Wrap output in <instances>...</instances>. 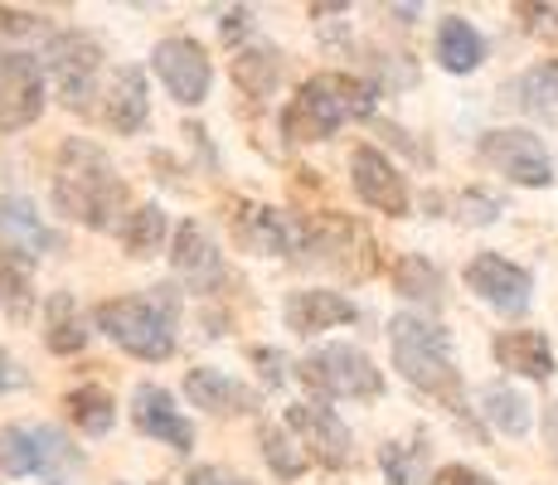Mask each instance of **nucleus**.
Returning a JSON list of instances; mask_svg holds the SVG:
<instances>
[{
	"label": "nucleus",
	"instance_id": "21",
	"mask_svg": "<svg viewBox=\"0 0 558 485\" xmlns=\"http://www.w3.org/2000/svg\"><path fill=\"white\" fill-rule=\"evenodd\" d=\"M481 59H486L481 29L461 15H447L442 25H437V63H442L447 73H476Z\"/></svg>",
	"mask_w": 558,
	"mask_h": 485
},
{
	"label": "nucleus",
	"instance_id": "38",
	"mask_svg": "<svg viewBox=\"0 0 558 485\" xmlns=\"http://www.w3.org/2000/svg\"><path fill=\"white\" fill-rule=\"evenodd\" d=\"M20 384H25V374L15 369V360H10L5 350H0V393H5V388H20Z\"/></svg>",
	"mask_w": 558,
	"mask_h": 485
},
{
	"label": "nucleus",
	"instance_id": "18",
	"mask_svg": "<svg viewBox=\"0 0 558 485\" xmlns=\"http://www.w3.org/2000/svg\"><path fill=\"white\" fill-rule=\"evenodd\" d=\"M170 263H175V272L185 277V282H195L199 291H214V282L223 277L219 247H214V239L204 233V223H195V219H185L175 229V253H170Z\"/></svg>",
	"mask_w": 558,
	"mask_h": 485
},
{
	"label": "nucleus",
	"instance_id": "5",
	"mask_svg": "<svg viewBox=\"0 0 558 485\" xmlns=\"http://www.w3.org/2000/svg\"><path fill=\"white\" fill-rule=\"evenodd\" d=\"M296 379L311 388L316 398H379L384 393V374L355 344H326V350L306 354L296 364Z\"/></svg>",
	"mask_w": 558,
	"mask_h": 485
},
{
	"label": "nucleus",
	"instance_id": "22",
	"mask_svg": "<svg viewBox=\"0 0 558 485\" xmlns=\"http://www.w3.org/2000/svg\"><path fill=\"white\" fill-rule=\"evenodd\" d=\"M229 78L239 93L248 97H267L282 83V49L277 45H253V49H239L229 59Z\"/></svg>",
	"mask_w": 558,
	"mask_h": 485
},
{
	"label": "nucleus",
	"instance_id": "8",
	"mask_svg": "<svg viewBox=\"0 0 558 485\" xmlns=\"http://www.w3.org/2000/svg\"><path fill=\"white\" fill-rule=\"evenodd\" d=\"M151 69L180 107H199L204 97H209L214 63H209V53H204L199 39H190V35L160 39V45L151 49Z\"/></svg>",
	"mask_w": 558,
	"mask_h": 485
},
{
	"label": "nucleus",
	"instance_id": "30",
	"mask_svg": "<svg viewBox=\"0 0 558 485\" xmlns=\"http://www.w3.org/2000/svg\"><path fill=\"white\" fill-rule=\"evenodd\" d=\"M393 291L408 301H437L442 296V272H437L427 257L403 253L399 263H393Z\"/></svg>",
	"mask_w": 558,
	"mask_h": 485
},
{
	"label": "nucleus",
	"instance_id": "33",
	"mask_svg": "<svg viewBox=\"0 0 558 485\" xmlns=\"http://www.w3.org/2000/svg\"><path fill=\"white\" fill-rule=\"evenodd\" d=\"M514 15L524 20V29H530V35L558 39V10L554 5H514Z\"/></svg>",
	"mask_w": 558,
	"mask_h": 485
},
{
	"label": "nucleus",
	"instance_id": "11",
	"mask_svg": "<svg viewBox=\"0 0 558 485\" xmlns=\"http://www.w3.org/2000/svg\"><path fill=\"white\" fill-rule=\"evenodd\" d=\"M350 185L369 209L389 214V219H403L408 214V180L399 175V166H393L389 156H384L379 146H355L350 150Z\"/></svg>",
	"mask_w": 558,
	"mask_h": 485
},
{
	"label": "nucleus",
	"instance_id": "20",
	"mask_svg": "<svg viewBox=\"0 0 558 485\" xmlns=\"http://www.w3.org/2000/svg\"><path fill=\"white\" fill-rule=\"evenodd\" d=\"M500 369H514L524 379H554V350L539 330H500L496 344H490Z\"/></svg>",
	"mask_w": 558,
	"mask_h": 485
},
{
	"label": "nucleus",
	"instance_id": "6",
	"mask_svg": "<svg viewBox=\"0 0 558 485\" xmlns=\"http://www.w3.org/2000/svg\"><path fill=\"white\" fill-rule=\"evenodd\" d=\"M39 59H45L63 107H73V112H93L88 97H98V73H102V45L98 39L83 35V29H69V35H53Z\"/></svg>",
	"mask_w": 558,
	"mask_h": 485
},
{
	"label": "nucleus",
	"instance_id": "26",
	"mask_svg": "<svg viewBox=\"0 0 558 485\" xmlns=\"http://www.w3.org/2000/svg\"><path fill=\"white\" fill-rule=\"evenodd\" d=\"M35 306V272H29L25 257L0 253V311L10 320H25Z\"/></svg>",
	"mask_w": 558,
	"mask_h": 485
},
{
	"label": "nucleus",
	"instance_id": "19",
	"mask_svg": "<svg viewBox=\"0 0 558 485\" xmlns=\"http://www.w3.org/2000/svg\"><path fill=\"white\" fill-rule=\"evenodd\" d=\"M185 398L204 413H219V417H239L257 403L253 388H243L239 379H229L223 369H190L185 374Z\"/></svg>",
	"mask_w": 558,
	"mask_h": 485
},
{
	"label": "nucleus",
	"instance_id": "40",
	"mask_svg": "<svg viewBox=\"0 0 558 485\" xmlns=\"http://www.w3.org/2000/svg\"><path fill=\"white\" fill-rule=\"evenodd\" d=\"M0 471H5V447H0Z\"/></svg>",
	"mask_w": 558,
	"mask_h": 485
},
{
	"label": "nucleus",
	"instance_id": "29",
	"mask_svg": "<svg viewBox=\"0 0 558 485\" xmlns=\"http://www.w3.org/2000/svg\"><path fill=\"white\" fill-rule=\"evenodd\" d=\"M257 447H263V461H267V466H272V476L296 481V476H302V471H306V451L296 447L287 427L263 423V427H257Z\"/></svg>",
	"mask_w": 558,
	"mask_h": 485
},
{
	"label": "nucleus",
	"instance_id": "4",
	"mask_svg": "<svg viewBox=\"0 0 558 485\" xmlns=\"http://www.w3.org/2000/svg\"><path fill=\"white\" fill-rule=\"evenodd\" d=\"M98 326L126 350L132 360L160 364L175 354V330H170V311L156 296H112L98 306Z\"/></svg>",
	"mask_w": 558,
	"mask_h": 485
},
{
	"label": "nucleus",
	"instance_id": "34",
	"mask_svg": "<svg viewBox=\"0 0 558 485\" xmlns=\"http://www.w3.org/2000/svg\"><path fill=\"white\" fill-rule=\"evenodd\" d=\"M39 25H45V20H39L35 10H20V5H0V35L20 39V35H35Z\"/></svg>",
	"mask_w": 558,
	"mask_h": 485
},
{
	"label": "nucleus",
	"instance_id": "32",
	"mask_svg": "<svg viewBox=\"0 0 558 485\" xmlns=\"http://www.w3.org/2000/svg\"><path fill=\"white\" fill-rule=\"evenodd\" d=\"M496 214H500V204L490 199V194H481V190L457 194V219L471 223V229H486V223H496Z\"/></svg>",
	"mask_w": 558,
	"mask_h": 485
},
{
	"label": "nucleus",
	"instance_id": "10",
	"mask_svg": "<svg viewBox=\"0 0 558 485\" xmlns=\"http://www.w3.org/2000/svg\"><path fill=\"white\" fill-rule=\"evenodd\" d=\"M287 433L302 441L306 461H316V466H326V471H345L350 461H355V451H350V427L340 423L326 403H292L287 408Z\"/></svg>",
	"mask_w": 558,
	"mask_h": 485
},
{
	"label": "nucleus",
	"instance_id": "7",
	"mask_svg": "<svg viewBox=\"0 0 558 485\" xmlns=\"http://www.w3.org/2000/svg\"><path fill=\"white\" fill-rule=\"evenodd\" d=\"M481 160L490 170H500L514 185H530V190H544L554 180V160L544 142L524 126H496V132L481 136Z\"/></svg>",
	"mask_w": 558,
	"mask_h": 485
},
{
	"label": "nucleus",
	"instance_id": "37",
	"mask_svg": "<svg viewBox=\"0 0 558 485\" xmlns=\"http://www.w3.org/2000/svg\"><path fill=\"white\" fill-rule=\"evenodd\" d=\"M190 485H253V481L229 476V471H219V466H199V471H190Z\"/></svg>",
	"mask_w": 558,
	"mask_h": 485
},
{
	"label": "nucleus",
	"instance_id": "25",
	"mask_svg": "<svg viewBox=\"0 0 558 485\" xmlns=\"http://www.w3.org/2000/svg\"><path fill=\"white\" fill-rule=\"evenodd\" d=\"M45 344L53 354H78L83 344H88V326H83L78 301H73L69 291H53L49 296V336H45Z\"/></svg>",
	"mask_w": 558,
	"mask_h": 485
},
{
	"label": "nucleus",
	"instance_id": "14",
	"mask_svg": "<svg viewBox=\"0 0 558 485\" xmlns=\"http://www.w3.org/2000/svg\"><path fill=\"white\" fill-rule=\"evenodd\" d=\"M151 117V88H146V73L136 63H122V69L107 78V93H102V122L112 126L117 136H132L146 126Z\"/></svg>",
	"mask_w": 558,
	"mask_h": 485
},
{
	"label": "nucleus",
	"instance_id": "9",
	"mask_svg": "<svg viewBox=\"0 0 558 485\" xmlns=\"http://www.w3.org/2000/svg\"><path fill=\"white\" fill-rule=\"evenodd\" d=\"M45 112V73L29 53L0 49V132H25Z\"/></svg>",
	"mask_w": 558,
	"mask_h": 485
},
{
	"label": "nucleus",
	"instance_id": "13",
	"mask_svg": "<svg viewBox=\"0 0 558 485\" xmlns=\"http://www.w3.org/2000/svg\"><path fill=\"white\" fill-rule=\"evenodd\" d=\"M229 239L243 253H263V257H287L296 247V229L287 223L282 209H267V204H248V199H229Z\"/></svg>",
	"mask_w": 558,
	"mask_h": 485
},
{
	"label": "nucleus",
	"instance_id": "39",
	"mask_svg": "<svg viewBox=\"0 0 558 485\" xmlns=\"http://www.w3.org/2000/svg\"><path fill=\"white\" fill-rule=\"evenodd\" d=\"M544 441H549V451H554V461H558V403L544 408Z\"/></svg>",
	"mask_w": 558,
	"mask_h": 485
},
{
	"label": "nucleus",
	"instance_id": "1",
	"mask_svg": "<svg viewBox=\"0 0 558 485\" xmlns=\"http://www.w3.org/2000/svg\"><path fill=\"white\" fill-rule=\"evenodd\" d=\"M53 204L83 229H107L126 204V180L93 142L69 136L53 156Z\"/></svg>",
	"mask_w": 558,
	"mask_h": 485
},
{
	"label": "nucleus",
	"instance_id": "17",
	"mask_svg": "<svg viewBox=\"0 0 558 485\" xmlns=\"http://www.w3.org/2000/svg\"><path fill=\"white\" fill-rule=\"evenodd\" d=\"M49 247H59V233L39 219L35 204L20 199V194H5L0 199V253H15L29 263L35 253H49Z\"/></svg>",
	"mask_w": 558,
	"mask_h": 485
},
{
	"label": "nucleus",
	"instance_id": "3",
	"mask_svg": "<svg viewBox=\"0 0 558 485\" xmlns=\"http://www.w3.org/2000/svg\"><path fill=\"white\" fill-rule=\"evenodd\" d=\"M379 88L355 78V73H316L296 88L292 107L282 112V132L292 142H326L340 122H360L374 112Z\"/></svg>",
	"mask_w": 558,
	"mask_h": 485
},
{
	"label": "nucleus",
	"instance_id": "2",
	"mask_svg": "<svg viewBox=\"0 0 558 485\" xmlns=\"http://www.w3.org/2000/svg\"><path fill=\"white\" fill-rule=\"evenodd\" d=\"M389 344H393V369L403 374L413 388H423L427 398L447 403L461 413V374L452 360V336L427 316H393L389 320Z\"/></svg>",
	"mask_w": 558,
	"mask_h": 485
},
{
	"label": "nucleus",
	"instance_id": "28",
	"mask_svg": "<svg viewBox=\"0 0 558 485\" xmlns=\"http://www.w3.org/2000/svg\"><path fill=\"white\" fill-rule=\"evenodd\" d=\"M160 243H166V209L160 204H142V209L126 214L122 223V247L132 257H156Z\"/></svg>",
	"mask_w": 558,
	"mask_h": 485
},
{
	"label": "nucleus",
	"instance_id": "23",
	"mask_svg": "<svg viewBox=\"0 0 558 485\" xmlns=\"http://www.w3.org/2000/svg\"><path fill=\"white\" fill-rule=\"evenodd\" d=\"M63 413H69V423L78 427V433H88V437H98V433H107V427L117 423V403H112V393H107L102 384L73 388V393L63 398Z\"/></svg>",
	"mask_w": 558,
	"mask_h": 485
},
{
	"label": "nucleus",
	"instance_id": "31",
	"mask_svg": "<svg viewBox=\"0 0 558 485\" xmlns=\"http://www.w3.org/2000/svg\"><path fill=\"white\" fill-rule=\"evenodd\" d=\"M520 97H524V107H534V112L558 107V59L534 63V69L520 78Z\"/></svg>",
	"mask_w": 558,
	"mask_h": 485
},
{
	"label": "nucleus",
	"instance_id": "36",
	"mask_svg": "<svg viewBox=\"0 0 558 485\" xmlns=\"http://www.w3.org/2000/svg\"><path fill=\"white\" fill-rule=\"evenodd\" d=\"M219 35H223V45H233V39H243V35H248V10H229V15H223L219 20Z\"/></svg>",
	"mask_w": 558,
	"mask_h": 485
},
{
	"label": "nucleus",
	"instance_id": "16",
	"mask_svg": "<svg viewBox=\"0 0 558 485\" xmlns=\"http://www.w3.org/2000/svg\"><path fill=\"white\" fill-rule=\"evenodd\" d=\"M355 316H360V311H355V301H350L345 291H320V287L292 291V296H287V306H282L287 330H296V336H320V330L350 326Z\"/></svg>",
	"mask_w": 558,
	"mask_h": 485
},
{
	"label": "nucleus",
	"instance_id": "27",
	"mask_svg": "<svg viewBox=\"0 0 558 485\" xmlns=\"http://www.w3.org/2000/svg\"><path fill=\"white\" fill-rule=\"evenodd\" d=\"M45 441H53L49 433H39V427H5L0 433V447H5V471L10 476H29V471H39L49 461Z\"/></svg>",
	"mask_w": 558,
	"mask_h": 485
},
{
	"label": "nucleus",
	"instance_id": "35",
	"mask_svg": "<svg viewBox=\"0 0 558 485\" xmlns=\"http://www.w3.org/2000/svg\"><path fill=\"white\" fill-rule=\"evenodd\" d=\"M433 485H496V481H490L486 471L452 461V466H437V471H433Z\"/></svg>",
	"mask_w": 558,
	"mask_h": 485
},
{
	"label": "nucleus",
	"instance_id": "24",
	"mask_svg": "<svg viewBox=\"0 0 558 485\" xmlns=\"http://www.w3.org/2000/svg\"><path fill=\"white\" fill-rule=\"evenodd\" d=\"M481 413H486L490 427L506 433V437H524L530 433V423H534L530 398H524L520 388H506V384H490L486 393H481Z\"/></svg>",
	"mask_w": 558,
	"mask_h": 485
},
{
	"label": "nucleus",
	"instance_id": "15",
	"mask_svg": "<svg viewBox=\"0 0 558 485\" xmlns=\"http://www.w3.org/2000/svg\"><path fill=\"white\" fill-rule=\"evenodd\" d=\"M132 423H136V433L166 441V447H175V451L195 447V427L185 423V413L175 408V398H170L166 388H156V384H142L132 393Z\"/></svg>",
	"mask_w": 558,
	"mask_h": 485
},
{
	"label": "nucleus",
	"instance_id": "12",
	"mask_svg": "<svg viewBox=\"0 0 558 485\" xmlns=\"http://www.w3.org/2000/svg\"><path fill=\"white\" fill-rule=\"evenodd\" d=\"M466 287L476 291L486 306L506 311V316H520V311H530L534 277L524 272L520 263L500 257V253H476V257L466 263Z\"/></svg>",
	"mask_w": 558,
	"mask_h": 485
}]
</instances>
